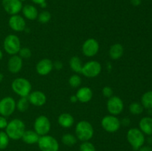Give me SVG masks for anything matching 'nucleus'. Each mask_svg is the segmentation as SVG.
<instances>
[{
	"label": "nucleus",
	"instance_id": "1",
	"mask_svg": "<svg viewBox=\"0 0 152 151\" xmlns=\"http://www.w3.org/2000/svg\"><path fill=\"white\" fill-rule=\"evenodd\" d=\"M25 131V124L19 118H14L8 121L5 128V133L12 140H19L22 137Z\"/></svg>",
	"mask_w": 152,
	"mask_h": 151
},
{
	"label": "nucleus",
	"instance_id": "2",
	"mask_svg": "<svg viewBox=\"0 0 152 151\" xmlns=\"http://www.w3.org/2000/svg\"><path fill=\"white\" fill-rule=\"evenodd\" d=\"M75 133L77 139L82 142H88L93 138L94 130L89 121L83 120L76 125Z\"/></svg>",
	"mask_w": 152,
	"mask_h": 151
},
{
	"label": "nucleus",
	"instance_id": "3",
	"mask_svg": "<svg viewBox=\"0 0 152 151\" xmlns=\"http://www.w3.org/2000/svg\"><path fill=\"white\" fill-rule=\"evenodd\" d=\"M11 87L13 91L20 97H28L31 93L32 86L27 78L19 77L12 81Z\"/></svg>",
	"mask_w": 152,
	"mask_h": 151
},
{
	"label": "nucleus",
	"instance_id": "4",
	"mask_svg": "<svg viewBox=\"0 0 152 151\" xmlns=\"http://www.w3.org/2000/svg\"><path fill=\"white\" fill-rule=\"evenodd\" d=\"M127 141L134 150H138L145 143V136L138 128H132L129 130L126 135Z\"/></svg>",
	"mask_w": 152,
	"mask_h": 151
},
{
	"label": "nucleus",
	"instance_id": "5",
	"mask_svg": "<svg viewBox=\"0 0 152 151\" xmlns=\"http://www.w3.org/2000/svg\"><path fill=\"white\" fill-rule=\"evenodd\" d=\"M4 50L10 56L17 55L21 48V42L19 37L14 34L7 35L4 38L3 42Z\"/></svg>",
	"mask_w": 152,
	"mask_h": 151
},
{
	"label": "nucleus",
	"instance_id": "6",
	"mask_svg": "<svg viewBox=\"0 0 152 151\" xmlns=\"http://www.w3.org/2000/svg\"><path fill=\"white\" fill-rule=\"evenodd\" d=\"M37 144L41 151H58L59 149L58 141L49 135L40 136Z\"/></svg>",
	"mask_w": 152,
	"mask_h": 151
},
{
	"label": "nucleus",
	"instance_id": "7",
	"mask_svg": "<svg viewBox=\"0 0 152 151\" xmlns=\"http://www.w3.org/2000/svg\"><path fill=\"white\" fill-rule=\"evenodd\" d=\"M102 65L99 62L95 60L88 61L83 65L81 73L88 78H95L100 74Z\"/></svg>",
	"mask_w": 152,
	"mask_h": 151
},
{
	"label": "nucleus",
	"instance_id": "8",
	"mask_svg": "<svg viewBox=\"0 0 152 151\" xmlns=\"http://www.w3.org/2000/svg\"><path fill=\"white\" fill-rule=\"evenodd\" d=\"M51 124L46 115H41L37 117L34 123V131L39 136H45L50 132Z\"/></svg>",
	"mask_w": 152,
	"mask_h": 151
},
{
	"label": "nucleus",
	"instance_id": "9",
	"mask_svg": "<svg viewBox=\"0 0 152 151\" xmlns=\"http://www.w3.org/2000/svg\"><path fill=\"white\" fill-rule=\"evenodd\" d=\"M101 125L108 133H115L120 130L121 123L120 120L116 115H108L102 118Z\"/></svg>",
	"mask_w": 152,
	"mask_h": 151
},
{
	"label": "nucleus",
	"instance_id": "10",
	"mask_svg": "<svg viewBox=\"0 0 152 151\" xmlns=\"http://www.w3.org/2000/svg\"><path fill=\"white\" fill-rule=\"evenodd\" d=\"M16 109V102L13 97L6 96L0 100V115L8 117Z\"/></svg>",
	"mask_w": 152,
	"mask_h": 151
},
{
	"label": "nucleus",
	"instance_id": "11",
	"mask_svg": "<svg viewBox=\"0 0 152 151\" xmlns=\"http://www.w3.org/2000/svg\"><path fill=\"white\" fill-rule=\"evenodd\" d=\"M123 109H124V103L121 98L117 96H112L108 99L107 110L110 115L117 116L123 112Z\"/></svg>",
	"mask_w": 152,
	"mask_h": 151
},
{
	"label": "nucleus",
	"instance_id": "12",
	"mask_svg": "<svg viewBox=\"0 0 152 151\" xmlns=\"http://www.w3.org/2000/svg\"><path fill=\"white\" fill-rule=\"evenodd\" d=\"M99 50V42L95 38H90L84 41L82 46V51L86 57H94Z\"/></svg>",
	"mask_w": 152,
	"mask_h": 151
},
{
	"label": "nucleus",
	"instance_id": "13",
	"mask_svg": "<svg viewBox=\"0 0 152 151\" xmlns=\"http://www.w3.org/2000/svg\"><path fill=\"white\" fill-rule=\"evenodd\" d=\"M1 5L4 11L10 16L18 14L22 9V2L19 0H2Z\"/></svg>",
	"mask_w": 152,
	"mask_h": 151
},
{
	"label": "nucleus",
	"instance_id": "14",
	"mask_svg": "<svg viewBox=\"0 0 152 151\" xmlns=\"http://www.w3.org/2000/svg\"><path fill=\"white\" fill-rule=\"evenodd\" d=\"M8 25L13 31L22 32L26 28V22L25 18L19 14L10 16L8 20Z\"/></svg>",
	"mask_w": 152,
	"mask_h": 151
},
{
	"label": "nucleus",
	"instance_id": "15",
	"mask_svg": "<svg viewBox=\"0 0 152 151\" xmlns=\"http://www.w3.org/2000/svg\"><path fill=\"white\" fill-rule=\"evenodd\" d=\"M53 69V62L49 59H42L37 62L36 70L39 75L44 76L50 73Z\"/></svg>",
	"mask_w": 152,
	"mask_h": 151
},
{
	"label": "nucleus",
	"instance_id": "16",
	"mask_svg": "<svg viewBox=\"0 0 152 151\" xmlns=\"http://www.w3.org/2000/svg\"><path fill=\"white\" fill-rule=\"evenodd\" d=\"M30 104L36 107H42L47 102L46 95L40 90H35L31 92L28 96Z\"/></svg>",
	"mask_w": 152,
	"mask_h": 151
},
{
	"label": "nucleus",
	"instance_id": "17",
	"mask_svg": "<svg viewBox=\"0 0 152 151\" xmlns=\"http://www.w3.org/2000/svg\"><path fill=\"white\" fill-rule=\"evenodd\" d=\"M23 66V59L19 56V55H13L8 59L7 62V69L11 73H18L22 70Z\"/></svg>",
	"mask_w": 152,
	"mask_h": 151
},
{
	"label": "nucleus",
	"instance_id": "18",
	"mask_svg": "<svg viewBox=\"0 0 152 151\" xmlns=\"http://www.w3.org/2000/svg\"><path fill=\"white\" fill-rule=\"evenodd\" d=\"M78 102L82 103H87L89 102L93 98V91L88 87H82L79 88L76 93Z\"/></svg>",
	"mask_w": 152,
	"mask_h": 151
},
{
	"label": "nucleus",
	"instance_id": "19",
	"mask_svg": "<svg viewBox=\"0 0 152 151\" xmlns=\"http://www.w3.org/2000/svg\"><path fill=\"white\" fill-rule=\"evenodd\" d=\"M108 54L111 59L118 60L124 54V47L120 43H115L111 46Z\"/></svg>",
	"mask_w": 152,
	"mask_h": 151
},
{
	"label": "nucleus",
	"instance_id": "20",
	"mask_svg": "<svg viewBox=\"0 0 152 151\" xmlns=\"http://www.w3.org/2000/svg\"><path fill=\"white\" fill-rule=\"evenodd\" d=\"M140 130L147 136H152V118L151 116L143 117L139 122Z\"/></svg>",
	"mask_w": 152,
	"mask_h": 151
},
{
	"label": "nucleus",
	"instance_id": "21",
	"mask_svg": "<svg viewBox=\"0 0 152 151\" xmlns=\"http://www.w3.org/2000/svg\"><path fill=\"white\" fill-rule=\"evenodd\" d=\"M58 124L63 128H70L74 124V118L71 114L63 113L58 117Z\"/></svg>",
	"mask_w": 152,
	"mask_h": 151
},
{
	"label": "nucleus",
	"instance_id": "22",
	"mask_svg": "<svg viewBox=\"0 0 152 151\" xmlns=\"http://www.w3.org/2000/svg\"><path fill=\"white\" fill-rule=\"evenodd\" d=\"M22 11L24 17L28 20H35L38 17V10H37V7L32 4H26V5L23 6Z\"/></svg>",
	"mask_w": 152,
	"mask_h": 151
},
{
	"label": "nucleus",
	"instance_id": "23",
	"mask_svg": "<svg viewBox=\"0 0 152 151\" xmlns=\"http://www.w3.org/2000/svg\"><path fill=\"white\" fill-rule=\"evenodd\" d=\"M39 137L40 136L34 130H28L24 132L22 139L25 143L28 144H34L38 142Z\"/></svg>",
	"mask_w": 152,
	"mask_h": 151
},
{
	"label": "nucleus",
	"instance_id": "24",
	"mask_svg": "<svg viewBox=\"0 0 152 151\" xmlns=\"http://www.w3.org/2000/svg\"><path fill=\"white\" fill-rule=\"evenodd\" d=\"M69 65L71 69L74 72L77 73H81L82 68H83V62L80 58L79 56H74L70 59L69 61Z\"/></svg>",
	"mask_w": 152,
	"mask_h": 151
},
{
	"label": "nucleus",
	"instance_id": "25",
	"mask_svg": "<svg viewBox=\"0 0 152 151\" xmlns=\"http://www.w3.org/2000/svg\"><path fill=\"white\" fill-rule=\"evenodd\" d=\"M141 105L145 109H152V90L143 93L141 97Z\"/></svg>",
	"mask_w": 152,
	"mask_h": 151
},
{
	"label": "nucleus",
	"instance_id": "26",
	"mask_svg": "<svg viewBox=\"0 0 152 151\" xmlns=\"http://www.w3.org/2000/svg\"><path fill=\"white\" fill-rule=\"evenodd\" d=\"M29 105L30 102L28 97H20V99L16 102V109L19 112L24 113L29 108Z\"/></svg>",
	"mask_w": 152,
	"mask_h": 151
},
{
	"label": "nucleus",
	"instance_id": "27",
	"mask_svg": "<svg viewBox=\"0 0 152 151\" xmlns=\"http://www.w3.org/2000/svg\"><path fill=\"white\" fill-rule=\"evenodd\" d=\"M77 139L74 135L71 133H65L62 137V142L65 145L68 147H72L77 143Z\"/></svg>",
	"mask_w": 152,
	"mask_h": 151
},
{
	"label": "nucleus",
	"instance_id": "28",
	"mask_svg": "<svg viewBox=\"0 0 152 151\" xmlns=\"http://www.w3.org/2000/svg\"><path fill=\"white\" fill-rule=\"evenodd\" d=\"M143 109L142 105L139 102H132L129 105V111L132 115H140L143 112Z\"/></svg>",
	"mask_w": 152,
	"mask_h": 151
},
{
	"label": "nucleus",
	"instance_id": "29",
	"mask_svg": "<svg viewBox=\"0 0 152 151\" xmlns=\"http://www.w3.org/2000/svg\"><path fill=\"white\" fill-rule=\"evenodd\" d=\"M68 84L73 88H77L82 84V78L80 76L74 74L68 79Z\"/></svg>",
	"mask_w": 152,
	"mask_h": 151
},
{
	"label": "nucleus",
	"instance_id": "30",
	"mask_svg": "<svg viewBox=\"0 0 152 151\" xmlns=\"http://www.w3.org/2000/svg\"><path fill=\"white\" fill-rule=\"evenodd\" d=\"M37 19L41 24H46L50 22V20L51 19V14L49 11L44 10V11H42L41 13H39Z\"/></svg>",
	"mask_w": 152,
	"mask_h": 151
},
{
	"label": "nucleus",
	"instance_id": "31",
	"mask_svg": "<svg viewBox=\"0 0 152 151\" xmlns=\"http://www.w3.org/2000/svg\"><path fill=\"white\" fill-rule=\"evenodd\" d=\"M10 138L5 131H0V150H4L9 144Z\"/></svg>",
	"mask_w": 152,
	"mask_h": 151
},
{
	"label": "nucleus",
	"instance_id": "32",
	"mask_svg": "<svg viewBox=\"0 0 152 151\" xmlns=\"http://www.w3.org/2000/svg\"><path fill=\"white\" fill-rule=\"evenodd\" d=\"M18 55L22 59H28L31 57L32 53L28 47H21L19 53H18Z\"/></svg>",
	"mask_w": 152,
	"mask_h": 151
},
{
	"label": "nucleus",
	"instance_id": "33",
	"mask_svg": "<svg viewBox=\"0 0 152 151\" xmlns=\"http://www.w3.org/2000/svg\"><path fill=\"white\" fill-rule=\"evenodd\" d=\"M80 151H96L94 145L90 142H83L80 146Z\"/></svg>",
	"mask_w": 152,
	"mask_h": 151
},
{
	"label": "nucleus",
	"instance_id": "34",
	"mask_svg": "<svg viewBox=\"0 0 152 151\" xmlns=\"http://www.w3.org/2000/svg\"><path fill=\"white\" fill-rule=\"evenodd\" d=\"M102 93L104 97L108 98V99H109L110 97H111L113 96V90L109 86H105V87H104L102 90Z\"/></svg>",
	"mask_w": 152,
	"mask_h": 151
},
{
	"label": "nucleus",
	"instance_id": "35",
	"mask_svg": "<svg viewBox=\"0 0 152 151\" xmlns=\"http://www.w3.org/2000/svg\"><path fill=\"white\" fill-rule=\"evenodd\" d=\"M7 123H8V121H7L6 117L0 115V130L5 129L7 125Z\"/></svg>",
	"mask_w": 152,
	"mask_h": 151
},
{
	"label": "nucleus",
	"instance_id": "36",
	"mask_svg": "<svg viewBox=\"0 0 152 151\" xmlns=\"http://www.w3.org/2000/svg\"><path fill=\"white\" fill-rule=\"evenodd\" d=\"M63 68V65H62V62L60 61H56L55 62H53V68L58 70H62V68Z\"/></svg>",
	"mask_w": 152,
	"mask_h": 151
},
{
	"label": "nucleus",
	"instance_id": "37",
	"mask_svg": "<svg viewBox=\"0 0 152 151\" xmlns=\"http://www.w3.org/2000/svg\"><path fill=\"white\" fill-rule=\"evenodd\" d=\"M130 119H129L128 117H126V118H123V119L120 121V123H121V125H123V126H129V124H130Z\"/></svg>",
	"mask_w": 152,
	"mask_h": 151
},
{
	"label": "nucleus",
	"instance_id": "38",
	"mask_svg": "<svg viewBox=\"0 0 152 151\" xmlns=\"http://www.w3.org/2000/svg\"><path fill=\"white\" fill-rule=\"evenodd\" d=\"M139 151H152V147L149 145H142L139 150Z\"/></svg>",
	"mask_w": 152,
	"mask_h": 151
},
{
	"label": "nucleus",
	"instance_id": "39",
	"mask_svg": "<svg viewBox=\"0 0 152 151\" xmlns=\"http://www.w3.org/2000/svg\"><path fill=\"white\" fill-rule=\"evenodd\" d=\"M141 2H142V0H131V3H132V5L135 6V7L139 6L140 4H141Z\"/></svg>",
	"mask_w": 152,
	"mask_h": 151
},
{
	"label": "nucleus",
	"instance_id": "40",
	"mask_svg": "<svg viewBox=\"0 0 152 151\" xmlns=\"http://www.w3.org/2000/svg\"><path fill=\"white\" fill-rule=\"evenodd\" d=\"M70 102H72V103H76V102H78V99H77V97L76 95H73L70 97Z\"/></svg>",
	"mask_w": 152,
	"mask_h": 151
},
{
	"label": "nucleus",
	"instance_id": "41",
	"mask_svg": "<svg viewBox=\"0 0 152 151\" xmlns=\"http://www.w3.org/2000/svg\"><path fill=\"white\" fill-rule=\"evenodd\" d=\"M31 1H33V2L34 3V4H41L42 3H43V2H45V1H46V0H31Z\"/></svg>",
	"mask_w": 152,
	"mask_h": 151
},
{
	"label": "nucleus",
	"instance_id": "42",
	"mask_svg": "<svg viewBox=\"0 0 152 151\" xmlns=\"http://www.w3.org/2000/svg\"><path fill=\"white\" fill-rule=\"evenodd\" d=\"M40 7H41L42 8H45V7H47V3H46V1L42 3V4H40Z\"/></svg>",
	"mask_w": 152,
	"mask_h": 151
},
{
	"label": "nucleus",
	"instance_id": "43",
	"mask_svg": "<svg viewBox=\"0 0 152 151\" xmlns=\"http://www.w3.org/2000/svg\"><path fill=\"white\" fill-rule=\"evenodd\" d=\"M3 79H4V75L0 72V83L3 81Z\"/></svg>",
	"mask_w": 152,
	"mask_h": 151
},
{
	"label": "nucleus",
	"instance_id": "44",
	"mask_svg": "<svg viewBox=\"0 0 152 151\" xmlns=\"http://www.w3.org/2000/svg\"><path fill=\"white\" fill-rule=\"evenodd\" d=\"M3 58V53L1 51V50H0V60H1Z\"/></svg>",
	"mask_w": 152,
	"mask_h": 151
},
{
	"label": "nucleus",
	"instance_id": "45",
	"mask_svg": "<svg viewBox=\"0 0 152 151\" xmlns=\"http://www.w3.org/2000/svg\"><path fill=\"white\" fill-rule=\"evenodd\" d=\"M148 142L149 144H152V137H150L148 139Z\"/></svg>",
	"mask_w": 152,
	"mask_h": 151
},
{
	"label": "nucleus",
	"instance_id": "46",
	"mask_svg": "<svg viewBox=\"0 0 152 151\" xmlns=\"http://www.w3.org/2000/svg\"><path fill=\"white\" fill-rule=\"evenodd\" d=\"M19 1H21L22 2V1H26V0H19Z\"/></svg>",
	"mask_w": 152,
	"mask_h": 151
}]
</instances>
